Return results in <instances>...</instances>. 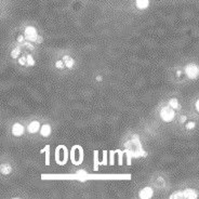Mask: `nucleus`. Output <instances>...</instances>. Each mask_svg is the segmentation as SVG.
<instances>
[{"mask_svg":"<svg viewBox=\"0 0 199 199\" xmlns=\"http://www.w3.org/2000/svg\"><path fill=\"white\" fill-rule=\"evenodd\" d=\"M170 198L173 199V198H184V194L183 191H177V193H174L172 195L170 196Z\"/></svg>","mask_w":199,"mask_h":199,"instance_id":"obj_17","label":"nucleus"},{"mask_svg":"<svg viewBox=\"0 0 199 199\" xmlns=\"http://www.w3.org/2000/svg\"><path fill=\"white\" fill-rule=\"evenodd\" d=\"M77 175H79V177H80L81 181H84V179L88 176V174L84 172V171H82V170H80V171H77Z\"/></svg>","mask_w":199,"mask_h":199,"instance_id":"obj_18","label":"nucleus"},{"mask_svg":"<svg viewBox=\"0 0 199 199\" xmlns=\"http://www.w3.org/2000/svg\"><path fill=\"white\" fill-rule=\"evenodd\" d=\"M25 38L29 41H37L38 35H37L36 28H34L33 26H27L25 28Z\"/></svg>","mask_w":199,"mask_h":199,"instance_id":"obj_5","label":"nucleus"},{"mask_svg":"<svg viewBox=\"0 0 199 199\" xmlns=\"http://www.w3.org/2000/svg\"><path fill=\"white\" fill-rule=\"evenodd\" d=\"M0 170H1V173L4 174V175H7V174H10L12 171V168L11 166L8 165V164H2L1 167H0Z\"/></svg>","mask_w":199,"mask_h":199,"instance_id":"obj_12","label":"nucleus"},{"mask_svg":"<svg viewBox=\"0 0 199 199\" xmlns=\"http://www.w3.org/2000/svg\"><path fill=\"white\" fill-rule=\"evenodd\" d=\"M39 129H40V123L38 121H33V122L29 123V126L27 128V130L29 133H36V132H38Z\"/></svg>","mask_w":199,"mask_h":199,"instance_id":"obj_8","label":"nucleus"},{"mask_svg":"<svg viewBox=\"0 0 199 199\" xmlns=\"http://www.w3.org/2000/svg\"><path fill=\"white\" fill-rule=\"evenodd\" d=\"M40 132H41L42 136L48 138V136L50 135V133H51V127H50V125H43V126L41 127Z\"/></svg>","mask_w":199,"mask_h":199,"instance_id":"obj_11","label":"nucleus"},{"mask_svg":"<svg viewBox=\"0 0 199 199\" xmlns=\"http://www.w3.org/2000/svg\"><path fill=\"white\" fill-rule=\"evenodd\" d=\"M27 65H28V66L35 65V61L33 60L31 55H27Z\"/></svg>","mask_w":199,"mask_h":199,"instance_id":"obj_20","label":"nucleus"},{"mask_svg":"<svg viewBox=\"0 0 199 199\" xmlns=\"http://www.w3.org/2000/svg\"><path fill=\"white\" fill-rule=\"evenodd\" d=\"M63 60H64V63H65L66 67H68V68H72L74 66V60L70 56H68V55H65L64 58H63Z\"/></svg>","mask_w":199,"mask_h":199,"instance_id":"obj_13","label":"nucleus"},{"mask_svg":"<svg viewBox=\"0 0 199 199\" xmlns=\"http://www.w3.org/2000/svg\"><path fill=\"white\" fill-rule=\"evenodd\" d=\"M102 165H107V152L104 150L103 152V161H102Z\"/></svg>","mask_w":199,"mask_h":199,"instance_id":"obj_21","label":"nucleus"},{"mask_svg":"<svg viewBox=\"0 0 199 199\" xmlns=\"http://www.w3.org/2000/svg\"><path fill=\"white\" fill-rule=\"evenodd\" d=\"M149 6V0H136V8L144 10Z\"/></svg>","mask_w":199,"mask_h":199,"instance_id":"obj_10","label":"nucleus"},{"mask_svg":"<svg viewBox=\"0 0 199 199\" xmlns=\"http://www.w3.org/2000/svg\"><path fill=\"white\" fill-rule=\"evenodd\" d=\"M153 196V189L150 187H145V188H143L141 191H140V198L142 199H148L150 198Z\"/></svg>","mask_w":199,"mask_h":199,"instance_id":"obj_6","label":"nucleus"},{"mask_svg":"<svg viewBox=\"0 0 199 199\" xmlns=\"http://www.w3.org/2000/svg\"><path fill=\"white\" fill-rule=\"evenodd\" d=\"M185 73L189 79H196L199 76V68L195 64H188L185 68Z\"/></svg>","mask_w":199,"mask_h":199,"instance_id":"obj_4","label":"nucleus"},{"mask_svg":"<svg viewBox=\"0 0 199 199\" xmlns=\"http://www.w3.org/2000/svg\"><path fill=\"white\" fill-rule=\"evenodd\" d=\"M185 120H186V117H185V116H182V117H181V122H184V121H185Z\"/></svg>","mask_w":199,"mask_h":199,"instance_id":"obj_29","label":"nucleus"},{"mask_svg":"<svg viewBox=\"0 0 199 199\" xmlns=\"http://www.w3.org/2000/svg\"><path fill=\"white\" fill-rule=\"evenodd\" d=\"M23 40H24V36H19L17 37V41L19 42H23Z\"/></svg>","mask_w":199,"mask_h":199,"instance_id":"obj_27","label":"nucleus"},{"mask_svg":"<svg viewBox=\"0 0 199 199\" xmlns=\"http://www.w3.org/2000/svg\"><path fill=\"white\" fill-rule=\"evenodd\" d=\"M169 105L171 106L172 108H174V109H177L179 108V102H177V100L176 99H171L170 100V103H169Z\"/></svg>","mask_w":199,"mask_h":199,"instance_id":"obj_15","label":"nucleus"},{"mask_svg":"<svg viewBox=\"0 0 199 199\" xmlns=\"http://www.w3.org/2000/svg\"><path fill=\"white\" fill-rule=\"evenodd\" d=\"M70 157H72V162L74 165H80L83 159V152H82L81 146H74L70 152Z\"/></svg>","mask_w":199,"mask_h":199,"instance_id":"obj_2","label":"nucleus"},{"mask_svg":"<svg viewBox=\"0 0 199 199\" xmlns=\"http://www.w3.org/2000/svg\"><path fill=\"white\" fill-rule=\"evenodd\" d=\"M24 132V127L21 123H15L12 128V133L15 136H21Z\"/></svg>","mask_w":199,"mask_h":199,"instance_id":"obj_7","label":"nucleus"},{"mask_svg":"<svg viewBox=\"0 0 199 199\" xmlns=\"http://www.w3.org/2000/svg\"><path fill=\"white\" fill-rule=\"evenodd\" d=\"M114 157H115V152H111L109 153V164H111V166L114 165Z\"/></svg>","mask_w":199,"mask_h":199,"instance_id":"obj_24","label":"nucleus"},{"mask_svg":"<svg viewBox=\"0 0 199 199\" xmlns=\"http://www.w3.org/2000/svg\"><path fill=\"white\" fill-rule=\"evenodd\" d=\"M19 53H21V50H19V48H16V49H14L11 52V56L13 58H17V56H19Z\"/></svg>","mask_w":199,"mask_h":199,"instance_id":"obj_19","label":"nucleus"},{"mask_svg":"<svg viewBox=\"0 0 199 199\" xmlns=\"http://www.w3.org/2000/svg\"><path fill=\"white\" fill-rule=\"evenodd\" d=\"M184 194V198H188V199H195L197 198V191L191 189V188H188V189H185L183 191Z\"/></svg>","mask_w":199,"mask_h":199,"instance_id":"obj_9","label":"nucleus"},{"mask_svg":"<svg viewBox=\"0 0 199 199\" xmlns=\"http://www.w3.org/2000/svg\"><path fill=\"white\" fill-rule=\"evenodd\" d=\"M46 165L49 166L50 165V146H46Z\"/></svg>","mask_w":199,"mask_h":199,"instance_id":"obj_16","label":"nucleus"},{"mask_svg":"<svg viewBox=\"0 0 199 199\" xmlns=\"http://www.w3.org/2000/svg\"><path fill=\"white\" fill-rule=\"evenodd\" d=\"M126 147L128 149L127 150H129L130 154L133 156V157H140V156H146V153L142 149L141 147V143L140 141L138 140L136 136H134L133 138V141L131 142H128L126 144Z\"/></svg>","mask_w":199,"mask_h":199,"instance_id":"obj_1","label":"nucleus"},{"mask_svg":"<svg viewBox=\"0 0 199 199\" xmlns=\"http://www.w3.org/2000/svg\"><path fill=\"white\" fill-rule=\"evenodd\" d=\"M93 169L95 171L99 170V152L97 150H94V167Z\"/></svg>","mask_w":199,"mask_h":199,"instance_id":"obj_14","label":"nucleus"},{"mask_svg":"<svg viewBox=\"0 0 199 199\" xmlns=\"http://www.w3.org/2000/svg\"><path fill=\"white\" fill-rule=\"evenodd\" d=\"M186 128H187V129H194V128H195V122H188Z\"/></svg>","mask_w":199,"mask_h":199,"instance_id":"obj_26","label":"nucleus"},{"mask_svg":"<svg viewBox=\"0 0 199 199\" xmlns=\"http://www.w3.org/2000/svg\"><path fill=\"white\" fill-rule=\"evenodd\" d=\"M118 152V158H119V165H122V152L121 150H117Z\"/></svg>","mask_w":199,"mask_h":199,"instance_id":"obj_25","label":"nucleus"},{"mask_svg":"<svg viewBox=\"0 0 199 199\" xmlns=\"http://www.w3.org/2000/svg\"><path fill=\"white\" fill-rule=\"evenodd\" d=\"M19 64L21 65H27V56H23V58H21L19 60Z\"/></svg>","mask_w":199,"mask_h":199,"instance_id":"obj_23","label":"nucleus"},{"mask_svg":"<svg viewBox=\"0 0 199 199\" xmlns=\"http://www.w3.org/2000/svg\"><path fill=\"white\" fill-rule=\"evenodd\" d=\"M64 66H65V63L62 61H58L55 63V67H56V68H63Z\"/></svg>","mask_w":199,"mask_h":199,"instance_id":"obj_22","label":"nucleus"},{"mask_svg":"<svg viewBox=\"0 0 199 199\" xmlns=\"http://www.w3.org/2000/svg\"><path fill=\"white\" fill-rule=\"evenodd\" d=\"M196 109H197V111L199 113V100L196 102Z\"/></svg>","mask_w":199,"mask_h":199,"instance_id":"obj_28","label":"nucleus"},{"mask_svg":"<svg viewBox=\"0 0 199 199\" xmlns=\"http://www.w3.org/2000/svg\"><path fill=\"white\" fill-rule=\"evenodd\" d=\"M37 42H38V43H41V42H42V37H40V36H38V39H37Z\"/></svg>","mask_w":199,"mask_h":199,"instance_id":"obj_30","label":"nucleus"},{"mask_svg":"<svg viewBox=\"0 0 199 199\" xmlns=\"http://www.w3.org/2000/svg\"><path fill=\"white\" fill-rule=\"evenodd\" d=\"M96 80L101 81V80H102V77H101V76H97V77H96Z\"/></svg>","mask_w":199,"mask_h":199,"instance_id":"obj_31","label":"nucleus"},{"mask_svg":"<svg viewBox=\"0 0 199 199\" xmlns=\"http://www.w3.org/2000/svg\"><path fill=\"white\" fill-rule=\"evenodd\" d=\"M160 117L166 122L172 121L173 118H174V111H173V108L171 106H166V107H164L160 111Z\"/></svg>","mask_w":199,"mask_h":199,"instance_id":"obj_3","label":"nucleus"}]
</instances>
